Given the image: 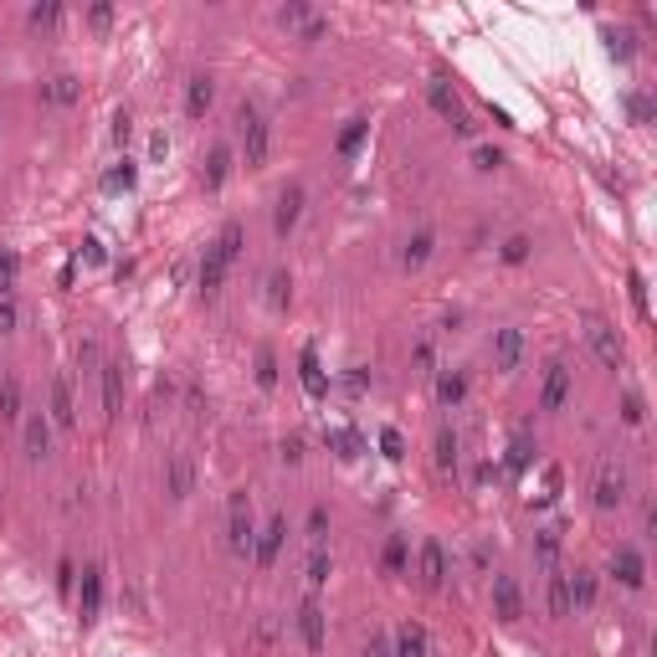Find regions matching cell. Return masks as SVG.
<instances>
[{
	"label": "cell",
	"instance_id": "6da1fadb",
	"mask_svg": "<svg viewBox=\"0 0 657 657\" xmlns=\"http://www.w3.org/2000/svg\"><path fill=\"white\" fill-rule=\"evenodd\" d=\"M237 129H242V160H246V170H262L267 149H272V129H267L262 108H257V103H242V108H237Z\"/></svg>",
	"mask_w": 657,
	"mask_h": 657
},
{
	"label": "cell",
	"instance_id": "7a4b0ae2",
	"mask_svg": "<svg viewBox=\"0 0 657 657\" xmlns=\"http://www.w3.org/2000/svg\"><path fill=\"white\" fill-rule=\"evenodd\" d=\"M226 545H231V554H252V545H257V524H252V498L246 493H231V509H226Z\"/></svg>",
	"mask_w": 657,
	"mask_h": 657
},
{
	"label": "cell",
	"instance_id": "3957f363",
	"mask_svg": "<svg viewBox=\"0 0 657 657\" xmlns=\"http://www.w3.org/2000/svg\"><path fill=\"white\" fill-rule=\"evenodd\" d=\"M278 26L293 31V37H304V41L328 37V16H324V11H313V5H298V0H287L283 11H278Z\"/></svg>",
	"mask_w": 657,
	"mask_h": 657
},
{
	"label": "cell",
	"instance_id": "277c9868",
	"mask_svg": "<svg viewBox=\"0 0 657 657\" xmlns=\"http://www.w3.org/2000/svg\"><path fill=\"white\" fill-rule=\"evenodd\" d=\"M586 339H591V349H595V360L606 370H621L627 365V349H621V339H616V328L606 324V319H586Z\"/></svg>",
	"mask_w": 657,
	"mask_h": 657
},
{
	"label": "cell",
	"instance_id": "5b68a950",
	"mask_svg": "<svg viewBox=\"0 0 657 657\" xmlns=\"http://www.w3.org/2000/svg\"><path fill=\"white\" fill-rule=\"evenodd\" d=\"M427 103L452 123V129H457V134H468V129H472L468 113H462V98H457V87H452L447 78H431V82H427Z\"/></svg>",
	"mask_w": 657,
	"mask_h": 657
},
{
	"label": "cell",
	"instance_id": "8992f818",
	"mask_svg": "<svg viewBox=\"0 0 657 657\" xmlns=\"http://www.w3.org/2000/svg\"><path fill=\"white\" fill-rule=\"evenodd\" d=\"M283 539H287V519H283V513H272V519H267V529L257 534V545H252L257 570H272V560L283 554Z\"/></svg>",
	"mask_w": 657,
	"mask_h": 657
},
{
	"label": "cell",
	"instance_id": "52a82bcc",
	"mask_svg": "<svg viewBox=\"0 0 657 657\" xmlns=\"http://www.w3.org/2000/svg\"><path fill=\"white\" fill-rule=\"evenodd\" d=\"M416 575H421L427 591H442V586H447V550H442L437 539L421 545V554H416Z\"/></svg>",
	"mask_w": 657,
	"mask_h": 657
},
{
	"label": "cell",
	"instance_id": "ba28073f",
	"mask_svg": "<svg viewBox=\"0 0 657 657\" xmlns=\"http://www.w3.org/2000/svg\"><path fill=\"white\" fill-rule=\"evenodd\" d=\"M21 442H26V457H31V462H41V457L52 452V416L31 411V416L21 421Z\"/></svg>",
	"mask_w": 657,
	"mask_h": 657
},
{
	"label": "cell",
	"instance_id": "9c48e42d",
	"mask_svg": "<svg viewBox=\"0 0 657 657\" xmlns=\"http://www.w3.org/2000/svg\"><path fill=\"white\" fill-rule=\"evenodd\" d=\"M621 503H627V472L606 462L595 472V509H621Z\"/></svg>",
	"mask_w": 657,
	"mask_h": 657
},
{
	"label": "cell",
	"instance_id": "30bf717a",
	"mask_svg": "<svg viewBox=\"0 0 657 657\" xmlns=\"http://www.w3.org/2000/svg\"><path fill=\"white\" fill-rule=\"evenodd\" d=\"M493 611H498V621H519L524 616V595L513 586V575H493Z\"/></svg>",
	"mask_w": 657,
	"mask_h": 657
},
{
	"label": "cell",
	"instance_id": "8fae6325",
	"mask_svg": "<svg viewBox=\"0 0 657 657\" xmlns=\"http://www.w3.org/2000/svg\"><path fill=\"white\" fill-rule=\"evenodd\" d=\"M298 636H304L308 653H324V606H319L313 595L298 606Z\"/></svg>",
	"mask_w": 657,
	"mask_h": 657
},
{
	"label": "cell",
	"instance_id": "7c38bea8",
	"mask_svg": "<svg viewBox=\"0 0 657 657\" xmlns=\"http://www.w3.org/2000/svg\"><path fill=\"white\" fill-rule=\"evenodd\" d=\"M211 103H216V78H211V72H195V78L185 82V113H190V119H205Z\"/></svg>",
	"mask_w": 657,
	"mask_h": 657
},
{
	"label": "cell",
	"instance_id": "4fadbf2b",
	"mask_svg": "<svg viewBox=\"0 0 657 657\" xmlns=\"http://www.w3.org/2000/svg\"><path fill=\"white\" fill-rule=\"evenodd\" d=\"M46 416H52V427H62V431L78 427V406H72V380H67V375L52 380V411H46Z\"/></svg>",
	"mask_w": 657,
	"mask_h": 657
},
{
	"label": "cell",
	"instance_id": "5bb4252c",
	"mask_svg": "<svg viewBox=\"0 0 657 657\" xmlns=\"http://www.w3.org/2000/svg\"><path fill=\"white\" fill-rule=\"evenodd\" d=\"M565 395H570V370L554 360V365L545 370V386H539V411H560Z\"/></svg>",
	"mask_w": 657,
	"mask_h": 657
},
{
	"label": "cell",
	"instance_id": "9a60e30c",
	"mask_svg": "<svg viewBox=\"0 0 657 657\" xmlns=\"http://www.w3.org/2000/svg\"><path fill=\"white\" fill-rule=\"evenodd\" d=\"M611 575L627 586V591H642V580H647V565H642V554L632 550V545H621V550L611 554Z\"/></svg>",
	"mask_w": 657,
	"mask_h": 657
},
{
	"label": "cell",
	"instance_id": "2e32d148",
	"mask_svg": "<svg viewBox=\"0 0 657 657\" xmlns=\"http://www.w3.org/2000/svg\"><path fill=\"white\" fill-rule=\"evenodd\" d=\"M298 216H304V185H287L283 195H278V211H272V231L287 237L298 226Z\"/></svg>",
	"mask_w": 657,
	"mask_h": 657
},
{
	"label": "cell",
	"instance_id": "e0dca14e",
	"mask_svg": "<svg viewBox=\"0 0 657 657\" xmlns=\"http://www.w3.org/2000/svg\"><path fill=\"white\" fill-rule=\"evenodd\" d=\"M103 416H108V421H119L123 416V365L119 360L103 365Z\"/></svg>",
	"mask_w": 657,
	"mask_h": 657
},
{
	"label": "cell",
	"instance_id": "ac0fdd59",
	"mask_svg": "<svg viewBox=\"0 0 657 657\" xmlns=\"http://www.w3.org/2000/svg\"><path fill=\"white\" fill-rule=\"evenodd\" d=\"M298 380H304V390L313 395V401H324L328 395V375H324V365H319V349L313 345L298 354Z\"/></svg>",
	"mask_w": 657,
	"mask_h": 657
},
{
	"label": "cell",
	"instance_id": "d6986e66",
	"mask_svg": "<svg viewBox=\"0 0 657 657\" xmlns=\"http://www.w3.org/2000/svg\"><path fill=\"white\" fill-rule=\"evenodd\" d=\"M519 354H524V334L519 328H498L493 334V365L509 375V370H519Z\"/></svg>",
	"mask_w": 657,
	"mask_h": 657
},
{
	"label": "cell",
	"instance_id": "ffe728a7",
	"mask_svg": "<svg viewBox=\"0 0 657 657\" xmlns=\"http://www.w3.org/2000/svg\"><path fill=\"white\" fill-rule=\"evenodd\" d=\"M390 657H431L427 632H421L416 621H401V627H395V647H390Z\"/></svg>",
	"mask_w": 657,
	"mask_h": 657
},
{
	"label": "cell",
	"instance_id": "44dd1931",
	"mask_svg": "<svg viewBox=\"0 0 657 657\" xmlns=\"http://www.w3.org/2000/svg\"><path fill=\"white\" fill-rule=\"evenodd\" d=\"M78 606H82V621H93V616L103 611V570H98V565H87V570H82V595H78Z\"/></svg>",
	"mask_w": 657,
	"mask_h": 657
},
{
	"label": "cell",
	"instance_id": "7402d4cb",
	"mask_svg": "<svg viewBox=\"0 0 657 657\" xmlns=\"http://www.w3.org/2000/svg\"><path fill=\"white\" fill-rule=\"evenodd\" d=\"M226 175H231V149H226V144H216V149L205 154V170H201L205 190H221V185H226Z\"/></svg>",
	"mask_w": 657,
	"mask_h": 657
},
{
	"label": "cell",
	"instance_id": "603a6c76",
	"mask_svg": "<svg viewBox=\"0 0 657 657\" xmlns=\"http://www.w3.org/2000/svg\"><path fill=\"white\" fill-rule=\"evenodd\" d=\"M190 483H195V472H190V462L185 457H170V468H164V493L180 503L185 493H190Z\"/></svg>",
	"mask_w": 657,
	"mask_h": 657
},
{
	"label": "cell",
	"instance_id": "cb8c5ba5",
	"mask_svg": "<svg viewBox=\"0 0 657 657\" xmlns=\"http://www.w3.org/2000/svg\"><path fill=\"white\" fill-rule=\"evenodd\" d=\"M468 395V375L462 370H437V401L442 406H457Z\"/></svg>",
	"mask_w": 657,
	"mask_h": 657
},
{
	"label": "cell",
	"instance_id": "d4e9b609",
	"mask_svg": "<svg viewBox=\"0 0 657 657\" xmlns=\"http://www.w3.org/2000/svg\"><path fill=\"white\" fill-rule=\"evenodd\" d=\"M565 586H570V611H586V606H595V575H591V570L565 575Z\"/></svg>",
	"mask_w": 657,
	"mask_h": 657
},
{
	"label": "cell",
	"instance_id": "484cf974",
	"mask_svg": "<svg viewBox=\"0 0 657 657\" xmlns=\"http://www.w3.org/2000/svg\"><path fill=\"white\" fill-rule=\"evenodd\" d=\"M226 257H216V252H205V262H201V293L205 298H216L221 293V283H226Z\"/></svg>",
	"mask_w": 657,
	"mask_h": 657
},
{
	"label": "cell",
	"instance_id": "4316f807",
	"mask_svg": "<svg viewBox=\"0 0 657 657\" xmlns=\"http://www.w3.org/2000/svg\"><path fill=\"white\" fill-rule=\"evenodd\" d=\"M0 421H26V411H21V380H16V375H5V380H0Z\"/></svg>",
	"mask_w": 657,
	"mask_h": 657
},
{
	"label": "cell",
	"instance_id": "83f0119b",
	"mask_svg": "<svg viewBox=\"0 0 657 657\" xmlns=\"http://www.w3.org/2000/svg\"><path fill=\"white\" fill-rule=\"evenodd\" d=\"M41 98L57 103V108H67V103H78V98H82V82H78V78H52L46 87H41Z\"/></svg>",
	"mask_w": 657,
	"mask_h": 657
},
{
	"label": "cell",
	"instance_id": "f1b7e54d",
	"mask_svg": "<svg viewBox=\"0 0 657 657\" xmlns=\"http://www.w3.org/2000/svg\"><path fill=\"white\" fill-rule=\"evenodd\" d=\"M406 560H411L406 539H401V534H390L386 554H380V570H386V575H406Z\"/></svg>",
	"mask_w": 657,
	"mask_h": 657
},
{
	"label": "cell",
	"instance_id": "f546056e",
	"mask_svg": "<svg viewBox=\"0 0 657 657\" xmlns=\"http://www.w3.org/2000/svg\"><path fill=\"white\" fill-rule=\"evenodd\" d=\"M431 246H437V237H431V231H416V237L406 242V252H401V262H406L411 272H416V267H421V262L431 257Z\"/></svg>",
	"mask_w": 657,
	"mask_h": 657
},
{
	"label": "cell",
	"instance_id": "4dcf8cb0",
	"mask_svg": "<svg viewBox=\"0 0 657 657\" xmlns=\"http://www.w3.org/2000/svg\"><path fill=\"white\" fill-rule=\"evenodd\" d=\"M211 252H216V257H226V262H237V252H242V226L226 221V226H221V237L211 242Z\"/></svg>",
	"mask_w": 657,
	"mask_h": 657
},
{
	"label": "cell",
	"instance_id": "1f68e13d",
	"mask_svg": "<svg viewBox=\"0 0 657 657\" xmlns=\"http://www.w3.org/2000/svg\"><path fill=\"white\" fill-rule=\"evenodd\" d=\"M627 298H632L636 319L647 324V319H653V304H647V278H642V272H627Z\"/></svg>",
	"mask_w": 657,
	"mask_h": 657
},
{
	"label": "cell",
	"instance_id": "d6a6232c",
	"mask_svg": "<svg viewBox=\"0 0 657 657\" xmlns=\"http://www.w3.org/2000/svg\"><path fill=\"white\" fill-rule=\"evenodd\" d=\"M328 447L339 452V457H360V452H365V442H360V431L334 427V431H328Z\"/></svg>",
	"mask_w": 657,
	"mask_h": 657
},
{
	"label": "cell",
	"instance_id": "836d02e7",
	"mask_svg": "<svg viewBox=\"0 0 657 657\" xmlns=\"http://www.w3.org/2000/svg\"><path fill=\"white\" fill-rule=\"evenodd\" d=\"M437 468H442V472L457 468V431H452V427L437 431Z\"/></svg>",
	"mask_w": 657,
	"mask_h": 657
},
{
	"label": "cell",
	"instance_id": "e575fe53",
	"mask_svg": "<svg viewBox=\"0 0 657 657\" xmlns=\"http://www.w3.org/2000/svg\"><path fill=\"white\" fill-rule=\"evenodd\" d=\"M550 616H570V586H565V570L550 575Z\"/></svg>",
	"mask_w": 657,
	"mask_h": 657
},
{
	"label": "cell",
	"instance_id": "d590c367",
	"mask_svg": "<svg viewBox=\"0 0 657 657\" xmlns=\"http://www.w3.org/2000/svg\"><path fill=\"white\" fill-rule=\"evenodd\" d=\"M328 570H334V560H328V550H324V545H313V554H308V586L319 591V586L328 580Z\"/></svg>",
	"mask_w": 657,
	"mask_h": 657
},
{
	"label": "cell",
	"instance_id": "8d00e7d4",
	"mask_svg": "<svg viewBox=\"0 0 657 657\" xmlns=\"http://www.w3.org/2000/svg\"><path fill=\"white\" fill-rule=\"evenodd\" d=\"M267 304L272 308L293 304V278H287V272H272V278H267Z\"/></svg>",
	"mask_w": 657,
	"mask_h": 657
},
{
	"label": "cell",
	"instance_id": "74e56055",
	"mask_svg": "<svg viewBox=\"0 0 657 657\" xmlns=\"http://www.w3.org/2000/svg\"><path fill=\"white\" fill-rule=\"evenodd\" d=\"M529 457H534V442H529V437H513V447H509V478H519V472L529 468Z\"/></svg>",
	"mask_w": 657,
	"mask_h": 657
},
{
	"label": "cell",
	"instance_id": "f35d334b",
	"mask_svg": "<svg viewBox=\"0 0 657 657\" xmlns=\"http://www.w3.org/2000/svg\"><path fill=\"white\" fill-rule=\"evenodd\" d=\"M257 386L262 390L278 386V354H272V349H257Z\"/></svg>",
	"mask_w": 657,
	"mask_h": 657
},
{
	"label": "cell",
	"instance_id": "ab89813d",
	"mask_svg": "<svg viewBox=\"0 0 657 657\" xmlns=\"http://www.w3.org/2000/svg\"><path fill=\"white\" fill-rule=\"evenodd\" d=\"M365 134H370V123H365V119H349V129L339 134V154L349 160V154L360 149V139H365Z\"/></svg>",
	"mask_w": 657,
	"mask_h": 657
},
{
	"label": "cell",
	"instance_id": "60d3db41",
	"mask_svg": "<svg viewBox=\"0 0 657 657\" xmlns=\"http://www.w3.org/2000/svg\"><path fill=\"white\" fill-rule=\"evenodd\" d=\"M134 180H139V170H134V164L123 160L119 170H108V175H103V190H129Z\"/></svg>",
	"mask_w": 657,
	"mask_h": 657
},
{
	"label": "cell",
	"instance_id": "b9f144b4",
	"mask_svg": "<svg viewBox=\"0 0 657 657\" xmlns=\"http://www.w3.org/2000/svg\"><path fill=\"white\" fill-rule=\"evenodd\" d=\"M26 21H31V26H62V5H57V0L31 5V11H26Z\"/></svg>",
	"mask_w": 657,
	"mask_h": 657
},
{
	"label": "cell",
	"instance_id": "7bdbcfd3",
	"mask_svg": "<svg viewBox=\"0 0 657 657\" xmlns=\"http://www.w3.org/2000/svg\"><path fill=\"white\" fill-rule=\"evenodd\" d=\"M534 554L550 565L554 554H560V534H554V529H539V534H534Z\"/></svg>",
	"mask_w": 657,
	"mask_h": 657
},
{
	"label": "cell",
	"instance_id": "ee69618b",
	"mask_svg": "<svg viewBox=\"0 0 657 657\" xmlns=\"http://www.w3.org/2000/svg\"><path fill=\"white\" fill-rule=\"evenodd\" d=\"M16 272H21L16 252H5V246H0V293H11V287H16Z\"/></svg>",
	"mask_w": 657,
	"mask_h": 657
},
{
	"label": "cell",
	"instance_id": "f6af8a7d",
	"mask_svg": "<svg viewBox=\"0 0 657 657\" xmlns=\"http://www.w3.org/2000/svg\"><path fill=\"white\" fill-rule=\"evenodd\" d=\"M380 452H386L390 462H401V457H406V442H401V431H395V427L380 431Z\"/></svg>",
	"mask_w": 657,
	"mask_h": 657
},
{
	"label": "cell",
	"instance_id": "bcb514c9",
	"mask_svg": "<svg viewBox=\"0 0 657 657\" xmlns=\"http://www.w3.org/2000/svg\"><path fill=\"white\" fill-rule=\"evenodd\" d=\"M524 257H529V237H509V242H503V262L519 267Z\"/></svg>",
	"mask_w": 657,
	"mask_h": 657
},
{
	"label": "cell",
	"instance_id": "7dc6e473",
	"mask_svg": "<svg viewBox=\"0 0 657 657\" xmlns=\"http://www.w3.org/2000/svg\"><path fill=\"white\" fill-rule=\"evenodd\" d=\"M308 539H313V545H324V539H328V509L308 513Z\"/></svg>",
	"mask_w": 657,
	"mask_h": 657
},
{
	"label": "cell",
	"instance_id": "c3c4849f",
	"mask_svg": "<svg viewBox=\"0 0 657 657\" xmlns=\"http://www.w3.org/2000/svg\"><path fill=\"white\" fill-rule=\"evenodd\" d=\"M606 41H611V57L616 62H632V52H636V46H632V31H611Z\"/></svg>",
	"mask_w": 657,
	"mask_h": 657
},
{
	"label": "cell",
	"instance_id": "681fc988",
	"mask_svg": "<svg viewBox=\"0 0 657 657\" xmlns=\"http://www.w3.org/2000/svg\"><path fill=\"white\" fill-rule=\"evenodd\" d=\"M472 164H478V170H498V164H503V154H498V149H488V144H478V149H472Z\"/></svg>",
	"mask_w": 657,
	"mask_h": 657
},
{
	"label": "cell",
	"instance_id": "f907efd6",
	"mask_svg": "<svg viewBox=\"0 0 657 657\" xmlns=\"http://www.w3.org/2000/svg\"><path fill=\"white\" fill-rule=\"evenodd\" d=\"M11 328H16V298L0 293V334H11Z\"/></svg>",
	"mask_w": 657,
	"mask_h": 657
},
{
	"label": "cell",
	"instance_id": "816d5d0a",
	"mask_svg": "<svg viewBox=\"0 0 657 657\" xmlns=\"http://www.w3.org/2000/svg\"><path fill=\"white\" fill-rule=\"evenodd\" d=\"M560 498V468H545V493H539V503H554Z\"/></svg>",
	"mask_w": 657,
	"mask_h": 657
},
{
	"label": "cell",
	"instance_id": "f5cc1de1",
	"mask_svg": "<svg viewBox=\"0 0 657 657\" xmlns=\"http://www.w3.org/2000/svg\"><path fill=\"white\" fill-rule=\"evenodd\" d=\"M621 416H627V427H636V421L647 416V411H642V395H627V401H621Z\"/></svg>",
	"mask_w": 657,
	"mask_h": 657
},
{
	"label": "cell",
	"instance_id": "db71d44e",
	"mask_svg": "<svg viewBox=\"0 0 657 657\" xmlns=\"http://www.w3.org/2000/svg\"><path fill=\"white\" fill-rule=\"evenodd\" d=\"M627 108H632V119H636V123H647V119H653V103L642 98V93H632V98H627Z\"/></svg>",
	"mask_w": 657,
	"mask_h": 657
},
{
	"label": "cell",
	"instance_id": "11a10c76",
	"mask_svg": "<svg viewBox=\"0 0 657 657\" xmlns=\"http://www.w3.org/2000/svg\"><path fill=\"white\" fill-rule=\"evenodd\" d=\"M278 457H283V462H304V442H298V437H287L283 447H278Z\"/></svg>",
	"mask_w": 657,
	"mask_h": 657
},
{
	"label": "cell",
	"instance_id": "9f6ffc18",
	"mask_svg": "<svg viewBox=\"0 0 657 657\" xmlns=\"http://www.w3.org/2000/svg\"><path fill=\"white\" fill-rule=\"evenodd\" d=\"M87 21H93V26H98V31H103V26L113 21V5H93V11H87Z\"/></svg>",
	"mask_w": 657,
	"mask_h": 657
},
{
	"label": "cell",
	"instance_id": "6f0895ef",
	"mask_svg": "<svg viewBox=\"0 0 657 657\" xmlns=\"http://www.w3.org/2000/svg\"><path fill=\"white\" fill-rule=\"evenodd\" d=\"M129 134H134V123H129V113H119V119H113V139L129 144Z\"/></svg>",
	"mask_w": 657,
	"mask_h": 657
},
{
	"label": "cell",
	"instance_id": "680465c9",
	"mask_svg": "<svg viewBox=\"0 0 657 657\" xmlns=\"http://www.w3.org/2000/svg\"><path fill=\"white\" fill-rule=\"evenodd\" d=\"M365 657H390V642H386V636H370V642H365Z\"/></svg>",
	"mask_w": 657,
	"mask_h": 657
},
{
	"label": "cell",
	"instance_id": "91938a15",
	"mask_svg": "<svg viewBox=\"0 0 657 657\" xmlns=\"http://www.w3.org/2000/svg\"><path fill=\"white\" fill-rule=\"evenodd\" d=\"M149 154H154V160H164V154H170V139H164V134H154V139H149Z\"/></svg>",
	"mask_w": 657,
	"mask_h": 657
},
{
	"label": "cell",
	"instance_id": "94428289",
	"mask_svg": "<svg viewBox=\"0 0 657 657\" xmlns=\"http://www.w3.org/2000/svg\"><path fill=\"white\" fill-rule=\"evenodd\" d=\"M82 252H87V262H103V242H93V237L82 242Z\"/></svg>",
	"mask_w": 657,
	"mask_h": 657
}]
</instances>
